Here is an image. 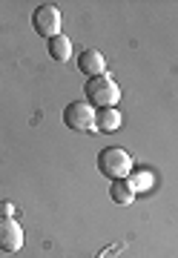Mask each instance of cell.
Listing matches in <instances>:
<instances>
[{
  "mask_svg": "<svg viewBox=\"0 0 178 258\" xmlns=\"http://www.w3.org/2000/svg\"><path fill=\"white\" fill-rule=\"evenodd\" d=\"M121 123H124V118H121V112L115 109V106L98 112V132H118Z\"/></svg>",
  "mask_w": 178,
  "mask_h": 258,
  "instance_id": "obj_8",
  "label": "cell"
},
{
  "mask_svg": "<svg viewBox=\"0 0 178 258\" xmlns=\"http://www.w3.org/2000/svg\"><path fill=\"white\" fill-rule=\"evenodd\" d=\"M86 101L98 106V109H109V106H118L121 101V86L109 78V75H98V78H89L84 86Z\"/></svg>",
  "mask_w": 178,
  "mask_h": 258,
  "instance_id": "obj_1",
  "label": "cell"
},
{
  "mask_svg": "<svg viewBox=\"0 0 178 258\" xmlns=\"http://www.w3.org/2000/svg\"><path fill=\"white\" fill-rule=\"evenodd\" d=\"M23 247V230L15 218H0V249L3 252H18Z\"/></svg>",
  "mask_w": 178,
  "mask_h": 258,
  "instance_id": "obj_5",
  "label": "cell"
},
{
  "mask_svg": "<svg viewBox=\"0 0 178 258\" xmlns=\"http://www.w3.org/2000/svg\"><path fill=\"white\" fill-rule=\"evenodd\" d=\"M109 195H112V201L121 204V207H130V204L135 201V189H132L130 181H112V186H109Z\"/></svg>",
  "mask_w": 178,
  "mask_h": 258,
  "instance_id": "obj_9",
  "label": "cell"
},
{
  "mask_svg": "<svg viewBox=\"0 0 178 258\" xmlns=\"http://www.w3.org/2000/svg\"><path fill=\"white\" fill-rule=\"evenodd\" d=\"M0 210H3V218H12L15 215V207L12 204H0Z\"/></svg>",
  "mask_w": 178,
  "mask_h": 258,
  "instance_id": "obj_10",
  "label": "cell"
},
{
  "mask_svg": "<svg viewBox=\"0 0 178 258\" xmlns=\"http://www.w3.org/2000/svg\"><path fill=\"white\" fill-rule=\"evenodd\" d=\"M64 123L75 132H98V112L89 101H72L64 109Z\"/></svg>",
  "mask_w": 178,
  "mask_h": 258,
  "instance_id": "obj_3",
  "label": "cell"
},
{
  "mask_svg": "<svg viewBox=\"0 0 178 258\" xmlns=\"http://www.w3.org/2000/svg\"><path fill=\"white\" fill-rule=\"evenodd\" d=\"M49 55H52V60H57V63H66V60L72 57V40L66 35L49 37Z\"/></svg>",
  "mask_w": 178,
  "mask_h": 258,
  "instance_id": "obj_7",
  "label": "cell"
},
{
  "mask_svg": "<svg viewBox=\"0 0 178 258\" xmlns=\"http://www.w3.org/2000/svg\"><path fill=\"white\" fill-rule=\"evenodd\" d=\"M78 69H81V75H86V78H98V75L106 72V57H103V52H98V49H86V52H81V57H78Z\"/></svg>",
  "mask_w": 178,
  "mask_h": 258,
  "instance_id": "obj_6",
  "label": "cell"
},
{
  "mask_svg": "<svg viewBox=\"0 0 178 258\" xmlns=\"http://www.w3.org/2000/svg\"><path fill=\"white\" fill-rule=\"evenodd\" d=\"M61 23H64V18H61V9H57L55 3H43V6H38L35 15H32L35 32H38L40 37H46V40L61 35Z\"/></svg>",
  "mask_w": 178,
  "mask_h": 258,
  "instance_id": "obj_4",
  "label": "cell"
},
{
  "mask_svg": "<svg viewBox=\"0 0 178 258\" xmlns=\"http://www.w3.org/2000/svg\"><path fill=\"white\" fill-rule=\"evenodd\" d=\"M0 218H3V210H0Z\"/></svg>",
  "mask_w": 178,
  "mask_h": 258,
  "instance_id": "obj_11",
  "label": "cell"
},
{
  "mask_svg": "<svg viewBox=\"0 0 178 258\" xmlns=\"http://www.w3.org/2000/svg\"><path fill=\"white\" fill-rule=\"evenodd\" d=\"M132 158L127 149L121 147H106L101 149V155H98V169H101V175H106L109 181H124V178L132 172Z\"/></svg>",
  "mask_w": 178,
  "mask_h": 258,
  "instance_id": "obj_2",
  "label": "cell"
}]
</instances>
